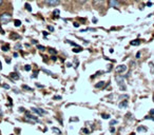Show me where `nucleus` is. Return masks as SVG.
<instances>
[{
	"instance_id": "f257e3e1",
	"label": "nucleus",
	"mask_w": 154,
	"mask_h": 135,
	"mask_svg": "<svg viewBox=\"0 0 154 135\" xmlns=\"http://www.w3.org/2000/svg\"><path fill=\"white\" fill-rule=\"evenodd\" d=\"M12 20V15L9 13H2L0 15V22L3 23V24H7V23L11 22Z\"/></svg>"
},
{
	"instance_id": "f03ea898",
	"label": "nucleus",
	"mask_w": 154,
	"mask_h": 135,
	"mask_svg": "<svg viewBox=\"0 0 154 135\" xmlns=\"http://www.w3.org/2000/svg\"><path fill=\"white\" fill-rule=\"evenodd\" d=\"M115 80L117 81V83L119 85V88L121 90H126V87H125V77L121 75H117L115 77Z\"/></svg>"
},
{
	"instance_id": "7ed1b4c3",
	"label": "nucleus",
	"mask_w": 154,
	"mask_h": 135,
	"mask_svg": "<svg viewBox=\"0 0 154 135\" xmlns=\"http://www.w3.org/2000/svg\"><path fill=\"white\" fill-rule=\"evenodd\" d=\"M108 4H109V7H113V9H118V7H120V3H119V1L118 0H108Z\"/></svg>"
},
{
	"instance_id": "20e7f679",
	"label": "nucleus",
	"mask_w": 154,
	"mask_h": 135,
	"mask_svg": "<svg viewBox=\"0 0 154 135\" xmlns=\"http://www.w3.org/2000/svg\"><path fill=\"white\" fill-rule=\"evenodd\" d=\"M43 2L49 7H57L60 3V0H43Z\"/></svg>"
},
{
	"instance_id": "39448f33",
	"label": "nucleus",
	"mask_w": 154,
	"mask_h": 135,
	"mask_svg": "<svg viewBox=\"0 0 154 135\" xmlns=\"http://www.w3.org/2000/svg\"><path fill=\"white\" fill-rule=\"evenodd\" d=\"M126 70H127V66H126L125 64H122V66H118L117 68H116V72L120 74V73H124V72H125Z\"/></svg>"
},
{
	"instance_id": "423d86ee",
	"label": "nucleus",
	"mask_w": 154,
	"mask_h": 135,
	"mask_svg": "<svg viewBox=\"0 0 154 135\" xmlns=\"http://www.w3.org/2000/svg\"><path fill=\"white\" fill-rule=\"evenodd\" d=\"M104 3V0H93V5L95 7H100Z\"/></svg>"
},
{
	"instance_id": "0eeeda50",
	"label": "nucleus",
	"mask_w": 154,
	"mask_h": 135,
	"mask_svg": "<svg viewBox=\"0 0 154 135\" xmlns=\"http://www.w3.org/2000/svg\"><path fill=\"white\" fill-rule=\"evenodd\" d=\"M26 118H29V119H32L33 122H38V119H37L36 116H34L32 115L30 112H26Z\"/></svg>"
},
{
	"instance_id": "6e6552de",
	"label": "nucleus",
	"mask_w": 154,
	"mask_h": 135,
	"mask_svg": "<svg viewBox=\"0 0 154 135\" xmlns=\"http://www.w3.org/2000/svg\"><path fill=\"white\" fill-rule=\"evenodd\" d=\"M33 112H35V113H37L38 115H43L44 113H46V111L44 110H42V109H37V108H33Z\"/></svg>"
},
{
	"instance_id": "1a4fd4ad",
	"label": "nucleus",
	"mask_w": 154,
	"mask_h": 135,
	"mask_svg": "<svg viewBox=\"0 0 154 135\" xmlns=\"http://www.w3.org/2000/svg\"><path fill=\"white\" fill-rule=\"evenodd\" d=\"M10 76H11V77H12L13 79H15V80H18V79H19V76H18V74H17V73H15V72L11 73Z\"/></svg>"
},
{
	"instance_id": "9d476101",
	"label": "nucleus",
	"mask_w": 154,
	"mask_h": 135,
	"mask_svg": "<svg viewBox=\"0 0 154 135\" xmlns=\"http://www.w3.org/2000/svg\"><path fill=\"white\" fill-rule=\"evenodd\" d=\"M1 50H2L3 52H7V51L10 50V44H3V46H1Z\"/></svg>"
},
{
	"instance_id": "9b49d317",
	"label": "nucleus",
	"mask_w": 154,
	"mask_h": 135,
	"mask_svg": "<svg viewBox=\"0 0 154 135\" xmlns=\"http://www.w3.org/2000/svg\"><path fill=\"white\" fill-rule=\"evenodd\" d=\"M11 39H19L20 36L19 35H16V33H12V35L10 36Z\"/></svg>"
},
{
	"instance_id": "f8f14e48",
	"label": "nucleus",
	"mask_w": 154,
	"mask_h": 135,
	"mask_svg": "<svg viewBox=\"0 0 154 135\" xmlns=\"http://www.w3.org/2000/svg\"><path fill=\"white\" fill-rule=\"evenodd\" d=\"M131 46H138L139 43H141V41L139 40H133V41H131Z\"/></svg>"
},
{
	"instance_id": "ddd939ff",
	"label": "nucleus",
	"mask_w": 154,
	"mask_h": 135,
	"mask_svg": "<svg viewBox=\"0 0 154 135\" xmlns=\"http://www.w3.org/2000/svg\"><path fill=\"white\" fill-rule=\"evenodd\" d=\"M14 24H15V26H21V21L19 19H16L14 21Z\"/></svg>"
},
{
	"instance_id": "4468645a",
	"label": "nucleus",
	"mask_w": 154,
	"mask_h": 135,
	"mask_svg": "<svg viewBox=\"0 0 154 135\" xmlns=\"http://www.w3.org/2000/svg\"><path fill=\"white\" fill-rule=\"evenodd\" d=\"M127 105H128V101H127V100H124V102H120L119 107H120V108H124V107H127Z\"/></svg>"
},
{
	"instance_id": "2eb2a0df",
	"label": "nucleus",
	"mask_w": 154,
	"mask_h": 135,
	"mask_svg": "<svg viewBox=\"0 0 154 135\" xmlns=\"http://www.w3.org/2000/svg\"><path fill=\"white\" fill-rule=\"evenodd\" d=\"M104 85H105V81H99V83L96 85V88H102Z\"/></svg>"
},
{
	"instance_id": "dca6fc26",
	"label": "nucleus",
	"mask_w": 154,
	"mask_h": 135,
	"mask_svg": "<svg viewBox=\"0 0 154 135\" xmlns=\"http://www.w3.org/2000/svg\"><path fill=\"white\" fill-rule=\"evenodd\" d=\"M82 51V48H75V49H73V52L74 53H79Z\"/></svg>"
},
{
	"instance_id": "f3484780",
	"label": "nucleus",
	"mask_w": 154,
	"mask_h": 135,
	"mask_svg": "<svg viewBox=\"0 0 154 135\" xmlns=\"http://www.w3.org/2000/svg\"><path fill=\"white\" fill-rule=\"evenodd\" d=\"M26 11H29V12H32V7H31L29 3H26Z\"/></svg>"
},
{
	"instance_id": "a211bd4d",
	"label": "nucleus",
	"mask_w": 154,
	"mask_h": 135,
	"mask_svg": "<svg viewBox=\"0 0 154 135\" xmlns=\"http://www.w3.org/2000/svg\"><path fill=\"white\" fill-rule=\"evenodd\" d=\"M137 131H138V132H141V131H147V129H146V128H144L143 126H141V127H138V128H137Z\"/></svg>"
},
{
	"instance_id": "6ab92c4d",
	"label": "nucleus",
	"mask_w": 154,
	"mask_h": 135,
	"mask_svg": "<svg viewBox=\"0 0 154 135\" xmlns=\"http://www.w3.org/2000/svg\"><path fill=\"white\" fill-rule=\"evenodd\" d=\"M77 1V3H79V4H85L88 0H76Z\"/></svg>"
},
{
	"instance_id": "aec40b11",
	"label": "nucleus",
	"mask_w": 154,
	"mask_h": 135,
	"mask_svg": "<svg viewBox=\"0 0 154 135\" xmlns=\"http://www.w3.org/2000/svg\"><path fill=\"white\" fill-rule=\"evenodd\" d=\"M52 130H53L54 132H56L57 134H60V133H61V131H60V130H58L57 128H52Z\"/></svg>"
},
{
	"instance_id": "412c9836",
	"label": "nucleus",
	"mask_w": 154,
	"mask_h": 135,
	"mask_svg": "<svg viewBox=\"0 0 154 135\" xmlns=\"http://www.w3.org/2000/svg\"><path fill=\"white\" fill-rule=\"evenodd\" d=\"M37 49L41 50V51H44V50H46V48H44L43 46H40V44H38V46H37Z\"/></svg>"
},
{
	"instance_id": "4be33fe9",
	"label": "nucleus",
	"mask_w": 154,
	"mask_h": 135,
	"mask_svg": "<svg viewBox=\"0 0 154 135\" xmlns=\"http://www.w3.org/2000/svg\"><path fill=\"white\" fill-rule=\"evenodd\" d=\"M2 88H3V89H5V90H9V89H10V86H9V85H7V83H3V85H2Z\"/></svg>"
},
{
	"instance_id": "5701e85b",
	"label": "nucleus",
	"mask_w": 154,
	"mask_h": 135,
	"mask_svg": "<svg viewBox=\"0 0 154 135\" xmlns=\"http://www.w3.org/2000/svg\"><path fill=\"white\" fill-rule=\"evenodd\" d=\"M58 14H59V11L55 10V11H54V13H53V15H54V16H56V17H58Z\"/></svg>"
},
{
	"instance_id": "b1692460",
	"label": "nucleus",
	"mask_w": 154,
	"mask_h": 135,
	"mask_svg": "<svg viewBox=\"0 0 154 135\" xmlns=\"http://www.w3.org/2000/svg\"><path fill=\"white\" fill-rule=\"evenodd\" d=\"M150 66H151V73H152V74H153L154 73V70H153V68H154V64L152 62L150 63Z\"/></svg>"
},
{
	"instance_id": "393cba45",
	"label": "nucleus",
	"mask_w": 154,
	"mask_h": 135,
	"mask_svg": "<svg viewBox=\"0 0 154 135\" xmlns=\"http://www.w3.org/2000/svg\"><path fill=\"white\" fill-rule=\"evenodd\" d=\"M24 70H26V71H31V66H29V64L26 66H24Z\"/></svg>"
},
{
	"instance_id": "a878e982",
	"label": "nucleus",
	"mask_w": 154,
	"mask_h": 135,
	"mask_svg": "<svg viewBox=\"0 0 154 135\" xmlns=\"http://www.w3.org/2000/svg\"><path fill=\"white\" fill-rule=\"evenodd\" d=\"M146 119H151V120H153V122H154V117H153V116H146Z\"/></svg>"
},
{
	"instance_id": "bb28decb",
	"label": "nucleus",
	"mask_w": 154,
	"mask_h": 135,
	"mask_svg": "<svg viewBox=\"0 0 154 135\" xmlns=\"http://www.w3.org/2000/svg\"><path fill=\"white\" fill-rule=\"evenodd\" d=\"M23 89H26V90H29V91H32V89L31 88H29V87H26V86H22Z\"/></svg>"
},
{
	"instance_id": "cd10ccee",
	"label": "nucleus",
	"mask_w": 154,
	"mask_h": 135,
	"mask_svg": "<svg viewBox=\"0 0 154 135\" xmlns=\"http://www.w3.org/2000/svg\"><path fill=\"white\" fill-rule=\"evenodd\" d=\"M68 42H69L70 44H72L73 46H77V44H76V43H74L73 41H68Z\"/></svg>"
},
{
	"instance_id": "c85d7f7f",
	"label": "nucleus",
	"mask_w": 154,
	"mask_h": 135,
	"mask_svg": "<svg viewBox=\"0 0 154 135\" xmlns=\"http://www.w3.org/2000/svg\"><path fill=\"white\" fill-rule=\"evenodd\" d=\"M102 117H104V118H109L110 115H108V114H102Z\"/></svg>"
},
{
	"instance_id": "c756f323",
	"label": "nucleus",
	"mask_w": 154,
	"mask_h": 135,
	"mask_svg": "<svg viewBox=\"0 0 154 135\" xmlns=\"http://www.w3.org/2000/svg\"><path fill=\"white\" fill-rule=\"evenodd\" d=\"M50 52H51V53H54V54H56V53H57V51H56V50H53V49H50Z\"/></svg>"
},
{
	"instance_id": "7c9ffc66",
	"label": "nucleus",
	"mask_w": 154,
	"mask_h": 135,
	"mask_svg": "<svg viewBox=\"0 0 154 135\" xmlns=\"http://www.w3.org/2000/svg\"><path fill=\"white\" fill-rule=\"evenodd\" d=\"M48 29H49L50 31H54V28H53V26H48Z\"/></svg>"
},
{
	"instance_id": "2f4dec72",
	"label": "nucleus",
	"mask_w": 154,
	"mask_h": 135,
	"mask_svg": "<svg viewBox=\"0 0 154 135\" xmlns=\"http://www.w3.org/2000/svg\"><path fill=\"white\" fill-rule=\"evenodd\" d=\"M43 35H44V36H48V35H49V33H48V32H43Z\"/></svg>"
},
{
	"instance_id": "473e14b6",
	"label": "nucleus",
	"mask_w": 154,
	"mask_h": 135,
	"mask_svg": "<svg viewBox=\"0 0 154 135\" xmlns=\"http://www.w3.org/2000/svg\"><path fill=\"white\" fill-rule=\"evenodd\" d=\"M74 26H75V28H78V26H79V24H78V23H74Z\"/></svg>"
},
{
	"instance_id": "72a5a7b5",
	"label": "nucleus",
	"mask_w": 154,
	"mask_h": 135,
	"mask_svg": "<svg viewBox=\"0 0 154 135\" xmlns=\"http://www.w3.org/2000/svg\"><path fill=\"white\" fill-rule=\"evenodd\" d=\"M139 57H141V54L137 53V54H136V58H139Z\"/></svg>"
},
{
	"instance_id": "f704fd0d",
	"label": "nucleus",
	"mask_w": 154,
	"mask_h": 135,
	"mask_svg": "<svg viewBox=\"0 0 154 135\" xmlns=\"http://www.w3.org/2000/svg\"><path fill=\"white\" fill-rule=\"evenodd\" d=\"M2 3H3V0H0V7L2 5Z\"/></svg>"
},
{
	"instance_id": "c9c22d12",
	"label": "nucleus",
	"mask_w": 154,
	"mask_h": 135,
	"mask_svg": "<svg viewBox=\"0 0 154 135\" xmlns=\"http://www.w3.org/2000/svg\"><path fill=\"white\" fill-rule=\"evenodd\" d=\"M110 131H111V132H114V131H115V129H114V128H111V129H110Z\"/></svg>"
},
{
	"instance_id": "e433bc0d",
	"label": "nucleus",
	"mask_w": 154,
	"mask_h": 135,
	"mask_svg": "<svg viewBox=\"0 0 154 135\" xmlns=\"http://www.w3.org/2000/svg\"><path fill=\"white\" fill-rule=\"evenodd\" d=\"M52 59H53V60H54V61H55V60H56V59H57V58H56V57H55V56H53V57H52Z\"/></svg>"
},
{
	"instance_id": "4c0bfd02",
	"label": "nucleus",
	"mask_w": 154,
	"mask_h": 135,
	"mask_svg": "<svg viewBox=\"0 0 154 135\" xmlns=\"http://www.w3.org/2000/svg\"><path fill=\"white\" fill-rule=\"evenodd\" d=\"M54 98H55V99H60V97H59V96H55Z\"/></svg>"
},
{
	"instance_id": "58836bf2",
	"label": "nucleus",
	"mask_w": 154,
	"mask_h": 135,
	"mask_svg": "<svg viewBox=\"0 0 154 135\" xmlns=\"http://www.w3.org/2000/svg\"><path fill=\"white\" fill-rule=\"evenodd\" d=\"M150 114H154V110H152V111H151Z\"/></svg>"
},
{
	"instance_id": "ea45409f",
	"label": "nucleus",
	"mask_w": 154,
	"mask_h": 135,
	"mask_svg": "<svg viewBox=\"0 0 154 135\" xmlns=\"http://www.w3.org/2000/svg\"><path fill=\"white\" fill-rule=\"evenodd\" d=\"M2 69V64H1V62H0V70Z\"/></svg>"
},
{
	"instance_id": "a19ab883",
	"label": "nucleus",
	"mask_w": 154,
	"mask_h": 135,
	"mask_svg": "<svg viewBox=\"0 0 154 135\" xmlns=\"http://www.w3.org/2000/svg\"><path fill=\"white\" fill-rule=\"evenodd\" d=\"M118 1H127V0H118Z\"/></svg>"
},
{
	"instance_id": "79ce46f5",
	"label": "nucleus",
	"mask_w": 154,
	"mask_h": 135,
	"mask_svg": "<svg viewBox=\"0 0 154 135\" xmlns=\"http://www.w3.org/2000/svg\"><path fill=\"white\" fill-rule=\"evenodd\" d=\"M135 1H141V0H135Z\"/></svg>"
},
{
	"instance_id": "37998d69",
	"label": "nucleus",
	"mask_w": 154,
	"mask_h": 135,
	"mask_svg": "<svg viewBox=\"0 0 154 135\" xmlns=\"http://www.w3.org/2000/svg\"><path fill=\"white\" fill-rule=\"evenodd\" d=\"M153 100H154V94H153Z\"/></svg>"
},
{
	"instance_id": "c03bdc74",
	"label": "nucleus",
	"mask_w": 154,
	"mask_h": 135,
	"mask_svg": "<svg viewBox=\"0 0 154 135\" xmlns=\"http://www.w3.org/2000/svg\"><path fill=\"white\" fill-rule=\"evenodd\" d=\"M0 115H1V112H0Z\"/></svg>"
},
{
	"instance_id": "a18cd8bd",
	"label": "nucleus",
	"mask_w": 154,
	"mask_h": 135,
	"mask_svg": "<svg viewBox=\"0 0 154 135\" xmlns=\"http://www.w3.org/2000/svg\"><path fill=\"white\" fill-rule=\"evenodd\" d=\"M12 135H13V134H12Z\"/></svg>"
}]
</instances>
